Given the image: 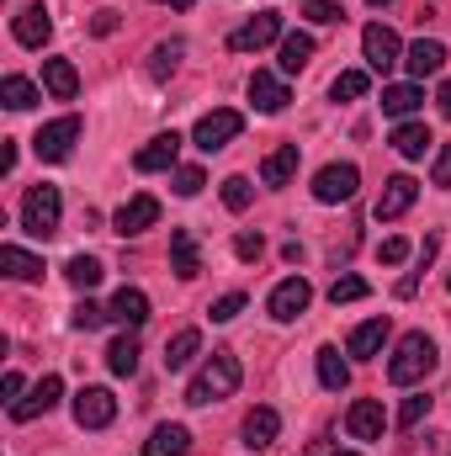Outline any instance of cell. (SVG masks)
I'll return each mask as SVG.
<instances>
[{"label": "cell", "instance_id": "1", "mask_svg": "<svg viewBox=\"0 0 451 456\" xmlns=\"http://www.w3.org/2000/svg\"><path fill=\"white\" fill-rule=\"evenodd\" d=\"M239 377H244V371H239V355H234V350H213V355H208V366L192 377V387H186V403H192V409H208V403H218V398H228V393L239 387Z\"/></svg>", "mask_w": 451, "mask_h": 456}, {"label": "cell", "instance_id": "2", "mask_svg": "<svg viewBox=\"0 0 451 456\" xmlns=\"http://www.w3.org/2000/svg\"><path fill=\"white\" fill-rule=\"evenodd\" d=\"M430 371H436V340L430 335H404L398 350H393V361H388V382L393 387H414Z\"/></svg>", "mask_w": 451, "mask_h": 456}, {"label": "cell", "instance_id": "3", "mask_svg": "<svg viewBox=\"0 0 451 456\" xmlns=\"http://www.w3.org/2000/svg\"><path fill=\"white\" fill-rule=\"evenodd\" d=\"M59 218H64L59 186H32L27 202H21V228H27L32 239H53V233H59Z\"/></svg>", "mask_w": 451, "mask_h": 456}, {"label": "cell", "instance_id": "4", "mask_svg": "<svg viewBox=\"0 0 451 456\" xmlns=\"http://www.w3.org/2000/svg\"><path fill=\"white\" fill-rule=\"evenodd\" d=\"M276 37H282V11H255L244 27L228 32V48H234V53H260V48L276 43Z\"/></svg>", "mask_w": 451, "mask_h": 456}, {"label": "cell", "instance_id": "5", "mask_svg": "<svg viewBox=\"0 0 451 456\" xmlns=\"http://www.w3.org/2000/svg\"><path fill=\"white\" fill-rule=\"evenodd\" d=\"M75 138H80V117L43 122V127H37V138H32V154H37V159H48V165H59V159H70Z\"/></svg>", "mask_w": 451, "mask_h": 456}, {"label": "cell", "instance_id": "6", "mask_svg": "<svg viewBox=\"0 0 451 456\" xmlns=\"http://www.w3.org/2000/svg\"><path fill=\"white\" fill-rule=\"evenodd\" d=\"M239 127H244V117L228 112V107H218V112H208L197 127H192V143H197L202 154H218V149H228V143L239 138Z\"/></svg>", "mask_w": 451, "mask_h": 456}, {"label": "cell", "instance_id": "7", "mask_svg": "<svg viewBox=\"0 0 451 456\" xmlns=\"http://www.w3.org/2000/svg\"><path fill=\"white\" fill-rule=\"evenodd\" d=\"M117 419V398L107 387H80L75 393V425L80 430H107Z\"/></svg>", "mask_w": 451, "mask_h": 456}, {"label": "cell", "instance_id": "8", "mask_svg": "<svg viewBox=\"0 0 451 456\" xmlns=\"http://www.w3.org/2000/svg\"><path fill=\"white\" fill-rule=\"evenodd\" d=\"M361 53H366V64H372L377 75H388V69L398 64V53H404V43H398V32H393V27H382V21H372V27L361 32Z\"/></svg>", "mask_w": 451, "mask_h": 456}, {"label": "cell", "instance_id": "9", "mask_svg": "<svg viewBox=\"0 0 451 456\" xmlns=\"http://www.w3.org/2000/svg\"><path fill=\"white\" fill-rule=\"evenodd\" d=\"M356 186H361V170H356V165H324V170L314 175V197H319L324 208L350 202V197H356Z\"/></svg>", "mask_w": 451, "mask_h": 456}, {"label": "cell", "instance_id": "10", "mask_svg": "<svg viewBox=\"0 0 451 456\" xmlns=\"http://www.w3.org/2000/svg\"><path fill=\"white\" fill-rule=\"evenodd\" d=\"M414 197H420V181H414V175H393V181L382 186L372 218H377V224H393V218H404V213L414 208Z\"/></svg>", "mask_w": 451, "mask_h": 456}, {"label": "cell", "instance_id": "11", "mask_svg": "<svg viewBox=\"0 0 451 456\" xmlns=\"http://www.w3.org/2000/svg\"><path fill=\"white\" fill-rule=\"evenodd\" d=\"M59 398H64V377H53V371H48L27 398H16V403H11V419H16V425H27V419H37V414L59 409Z\"/></svg>", "mask_w": 451, "mask_h": 456}, {"label": "cell", "instance_id": "12", "mask_svg": "<svg viewBox=\"0 0 451 456\" xmlns=\"http://www.w3.org/2000/svg\"><path fill=\"white\" fill-rule=\"evenodd\" d=\"M160 224V197H133V202H122L112 213V228L122 233V239H133V233H144V228H154Z\"/></svg>", "mask_w": 451, "mask_h": 456}, {"label": "cell", "instance_id": "13", "mask_svg": "<svg viewBox=\"0 0 451 456\" xmlns=\"http://www.w3.org/2000/svg\"><path fill=\"white\" fill-rule=\"evenodd\" d=\"M176 154H181V133L170 127V133H160V138H149L138 154H133V170L138 175H154V170H170L176 165Z\"/></svg>", "mask_w": 451, "mask_h": 456}, {"label": "cell", "instance_id": "14", "mask_svg": "<svg viewBox=\"0 0 451 456\" xmlns=\"http://www.w3.org/2000/svg\"><path fill=\"white\" fill-rule=\"evenodd\" d=\"M308 303H314V287L303 281V276H287L276 292H271V319H282V324H292L298 314H308Z\"/></svg>", "mask_w": 451, "mask_h": 456}, {"label": "cell", "instance_id": "15", "mask_svg": "<svg viewBox=\"0 0 451 456\" xmlns=\"http://www.w3.org/2000/svg\"><path fill=\"white\" fill-rule=\"evenodd\" d=\"M345 430H350L356 441H382V430H388L382 403H377V398H356V403H350V414H345Z\"/></svg>", "mask_w": 451, "mask_h": 456}, {"label": "cell", "instance_id": "16", "mask_svg": "<svg viewBox=\"0 0 451 456\" xmlns=\"http://www.w3.org/2000/svg\"><path fill=\"white\" fill-rule=\"evenodd\" d=\"M250 102H255V112H271V117H276L287 102H292V96H287V86H282L271 69H255V75H250Z\"/></svg>", "mask_w": 451, "mask_h": 456}, {"label": "cell", "instance_id": "17", "mask_svg": "<svg viewBox=\"0 0 451 456\" xmlns=\"http://www.w3.org/2000/svg\"><path fill=\"white\" fill-rule=\"evenodd\" d=\"M11 32H16V43H21V48H43V43L53 37V21H48V11H43V5H27V11L16 16V27H11Z\"/></svg>", "mask_w": 451, "mask_h": 456}, {"label": "cell", "instance_id": "18", "mask_svg": "<svg viewBox=\"0 0 451 456\" xmlns=\"http://www.w3.org/2000/svg\"><path fill=\"white\" fill-rule=\"evenodd\" d=\"M276 436H282V414H276V409H266V403H260V409H250V419H244V446H250V452H260V446H271Z\"/></svg>", "mask_w": 451, "mask_h": 456}, {"label": "cell", "instance_id": "19", "mask_svg": "<svg viewBox=\"0 0 451 456\" xmlns=\"http://www.w3.org/2000/svg\"><path fill=\"white\" fill-rule=\"evenodd\" d=\"M43 86H48L59 102H75V96H80V75H75L70 59H43Z\"/></svg>", "mask_w": 451, "mask_h": 456}, {"label": "cell", "instance_id": "20", "mask_svg": "<svg viewBox=\"0 0 451 456\" xmlns=\"http://www.w3.org/2000/svg\"><path fill=\"white\" fill-rule=\"evenodd\" d=\"M382 345H388V319H366V324L350 330V345H345V350H350L356 361H372Z\"/></svg>", "mask_w": 451, "mask_h": 456}, {"label": "cell", "instance_id": "21", "mask_svg": "<svg viewBox=\"0 0 451 456\" xmlns=\"http://www.w3.org/2000/svg\"><path fill=\"white\" fill-rule=\"evenodd\" d=\"M292 175H298V143L271 149V154H266V165H260V181H266V186H287Z\"/></svg>", "mask_w": 451, "mask_h": 456}, {"label": "cell", "instance_id": "22", "mask_svg": "<svg viewBox=\"0 0 451 456\" xmlns=\"http://www.w3.org/2000/svg\"><path fill=\"white\" fill-rule=\"evenodd\" d=\"M170 271H176V276H186V281H192V276L202 271V260H197V239H192V228H176V233H170Z\"/></svg>", "mask_w": 451, "mask_h": 456}, {"label": "cell", "instance_id": "23", "mask_svg": "<svg viewBox=\"0 0 451 456\" xmlns=\"http://www.w3.org/2000/svg\"><path fill=\"white\" fill-rule=\"evenodd\" d=\"M0 271H5L11 281H37V276H43V260L27 255L21 244H0Z\"/></svg>", "mask_w": 451, "mask_h": 456}, {"label": "cell", "instance_id": "24", "mask_svg": "<svg viewBox=\"0 0 451 456\" xmlns=\"http://www.w3.org/2000/svg\"><path fill=\"white\" fill-rule=\"evenodd\" d=\"M186 446H192V430L186 425H160L144 441V456H186Z\"/></svg>", "mask_w": 451, "mask_h": 456}, {"label": "cell", "instance_id": "25", "mask_svg": "<svg viewBox=\"0 0 451 456\" xmlns=\"http://www.w3.org/2000/svg\"><path fill=\"white\" fill-rule=\"evenodd\" d=\"M314 48H319V43H314L308 32H287V37H282V59H276V64H282V75H298V69H308Z\"/></svg>", "mask_w": 451, "mask_h": 456}, {"label": "cell", "instance_id": "26", "mask_svg": "<svg viewBox=\"0 0 451 456\" xmlns=\"http://www.w3.org/2000/svg\"><path fill=\"white\" fill-rule=\"evenodd\" d=\"M404 64H409V75H414V80H425V75H436V69L447 64V48H441L436 37H420V43L409 48V59H404Z\"/></svg>", "mask_w": 451, "mask_h": 456}, {"label": "cell", "instance_id": "27", "mask_svg": "<svg viewBox=\"0 0 451 456\" xmlns=\"http://www.w3.org/2000/svg\"><path fill=\"white\" fill-rule=\"evenodd\" d=\"M430 143H436V138H430L425 122H398V127H393V149H398L404 159H425Z\"/></svg>", "mask_w": 451, "mask_h": 456}, {"label": "cell", "instance_id": "28", "mask_svg": "<svg viewBox=\"0 0 451 456\" xmlns=\"http://www.w3.org/2000/svg\"><path fill=\"white\" fill-rule=\"evenodd\" d=\"M112 319L117 324H127V330H138V324L149 319V297H144L138 287H122V292L112 297Z\"/></svg>", "mask_w": 451, "mask_h": 456}, {"label": "cell", "instance_id": "29", "mask_svg": "<svg viewBox=\"0 0 451 456\" xmlns=\"http://www.w3.org/2000/svg\"><path fill=\"white\" fill-rule=\"evenodd\" d=\"M0 102H5L11 112H27V107H37V86L21 80V75H5V80H0Z\"/></svg>", "mask_w": 451, "mask_h": 456}, {"label": "cell", "instance_id": "30", "mask_svg": "<svg viewBox=\"0 0 451 456\" xmlns=\"http://www.w3.org/2000/svg\"><path fill=\"white\" fill-rule=\"evenodd\" d=\"M197 350H202V335H197V330H181L176 340L165 345V366H170V371H181V366H192V361H197Z\"/></svg>", "mask_w": 451, "mask_h": 456}, {"label": "cell", "instance_id": "31", "mask_svg": "<svg viewBox=\"0 0 451 456\" xmlns=\"http://www.w3.org/2000/svg\"><path fill=\"white\" fill-rule=\"evenodd\" d=\"M420 102H425V91H420V86H388V91H382V112H388V117H409Z\"/></svg>", "mask_w": 451, "mask_h": 456}, {"label": "cell", "instance_id": "32", "mask_svg": "<svg viewBox=\"0 0 451 456\" xmlns=\"http://www.w3.org/2000/svg\"><path fill=\"white\" fill-rule=\"evenodd\" d=\"M107 366H112V377H133V371H138V340H133V335L112 340L107 345Z\"/></svg>", "mask_w": 451, "mask_h": 456}, {"label": "cell", "instance_id": "33", "mask_svg": "<svg viewBox=\"0 0 451 456\" xmlns=\"http://www.w3.org/2000/svg\"><path fill=\"white\" fill-rule=\"evenodd\" d=\"M64 276H70V287H80V292H91V287H96V281H102L107 271H102V260H96V255H75V260L64 265Z\"/></svg>", "mask_w": 451, "mask_h": 456}, {"label": "cell", "instance_id": "34", "mask_svg": "<svg viewBox=\"0 0 451 456\" xmlns=\"http://www.w3.org/2000/svg\"><path fill=\"white\" fill-rule=\"evenodd\" d=\"M319 382H324L330 393H340V387L350 382V366L340 361V350H335V345H324V350H319Z\"/></svg>", "mask_w": 451, "mask_h": 456}, {"label": "cell", "instance_id": "35", "mask_svg": "<svg viewBox=\"0 0 451 456\" xmlns=\"http://www.w3.org/2000/svg\"><path fill=\"white\" fill-rule=\"evenodd\" d=\"M366 69H345V75H335V86H330V96L335 102H356V96H366Z\"/></svg>", "mask_w": 451, "mask_h": 456}, {"label": "cell", "instance_id": "36", "mask_svg": "<svg viewBox=\"0 0 451 456\" xmlns=\"http://www.w3.org/2000/svg\"><path fill=\"white\" fill-rule=\"evenodd\" d=\"M250 202H255V186H250L244 175H228V181H224V208H228V213H244Z\"/></svg>", "mask_w": 451, "mask_h": 456}, {"label": "cell", "instance_id": "37", "mask_svg": "<svg viewBox=\"0 0 451 456\" xmlns=\"http://www.w3.org/2000/svg\"><path fill=\"white\" fill-rule=\"evenodd\" d=\"M181 53H186V43H160V48H154V64H149V75H154V80H170Z\"/></svg>", "mask_w": 451, "mask_h": 456}, {"label": "cell", "instance_id": "38", "mask_svg": "<svg viewBox=\"0 0 451 456\" xmlns=\"http://www.w3.org/2000/svg\"><path fill=\"white\" fill-rule=\"evenodd\" d=\"M107 319H112V308H102V303H91V297L70 314V324H75V330H86V335H91V330H102Z\"/></svg>", "mask_w": 451, "mask_h": 456}, {"label": "cell", "instance_id": "39", "mask_svg": "<svg viewBox=\"0 0 451 456\" xmlns=\"http://www.w3.org/2000/svg\"><path fill=\"white\" fill-rule=\"evenodd\" d=\"M366 292H372V287H366V281H361V276H340L335 287H330V303H361V297H366Z\"/></svg>", "mask_w": 451, "mask_h": 456}, {"label": "cell", "instance_id": "40", "mask_svg": "<svg viewBox=\"0 0 451 456\" xmlns=\"http://www.w3.org/2000/svg\"><path fill=\"white\" fill-rule=\"evenodd\" d=\"M425 414H430V398H425V393H414V398H404V409H398V425H404V430H414Z\"/></svg>", "mask_w": 451, "mask_h": 456}, {"label": "cell", "instance_id": "41", "mask_svg": "<svg viewBox=\"0 0 451 456\" xmlns=\"http://www.w3.org/2000/svg\"><path fill=\"white\" fill-rule=\"evenodd\" d=\"M208 314H213V324H228V319H239V314H244V292H228V297H218Z\"/></svg>", "mask_w": 451, "mask_h": 456}, {"label": "cell", "instance_id": "42", "mask_svg": "<svg viewBox=\"0 0 451 456\" xmlns=\"http://www.w3.org/2000/svg\"><path fill=\"white\" fill-rule=\"evenodd\" d=\"M208 186V175L197 170V165H186V170H176V197H197Z\"/></svg>", "mask_w": 451, "mask_h": 456}, {"label": "cell", "instance_id": "43", "mask_svg": "<svg viewBox=\"0 0 451 456\" xmlns=\"http://www.w3.org/2000/svg\"><path fill=\"white\" fill-rule=\"evenodd\" d=\"M303 16L319 21V27H330V21H340V5L335 0H303Z\"/></svg>", "mask_w": 451, "mask_h": 456}, {"label": "cell", "instance_id": "44", "mask_svg": "<svg viewBox=\"0 0 451 456\" xmlns=\"http://www.w3.org/2000/svg\"><path fill=\"white\" fill-rule=\"evenodd\" d=\"M377 260H382V265H404V260H409V239H382V244H377Z\"/></svg>", "mask_w": 451, "mask_h": 456}, {"label": "cell", "instance_id": "45", "mask_svg": "<svg viewBox=\"0 0 451 456\" xmlns=\"http://www.w3.org/2000/svg\"><path fill=\"white\" fill-rule=\"evenodd\" d=\"M234 255H239V260H260V255H266V239H260V233H239V239H234Z\"/></svg>", "mask_w": 451, "mask_h": 456}, {"label": "cell", "instance_id": "46", "mask_svg": "<svg viewBox=\"0 0 451 456\" xmlns=\"http://www.w3.org/2000/svg\"><path fill=\"white\" fill-rule=\"evenodd\" d=\"M430 181H436V186H451V143H441V154H436V170H430Z\"/></svg>", "mask_w": 451, "mask_h": 456}, {"label": "cell", "instance_id": "47", "mask_svg": "<svg viewBox=\"0 0 451 456\" xmlns=\"http://www.w3.org/2000/svg\"><path fill=\"white\" fill-rule=\"evenodd\" d=\"M91 32H96V37H112L117 32V11H96V16H91Z\"/></svg>", "mask_w": 451, "mask_h": 456}, {"label": "cell", "instance_id": "48", "mask_svg": "<svg viewBox=\"0 0 451 456\" xmlns=\"http://www.w3.org/2000/svg\"><path fill=\"white\" fill-rule=\"evenodd\" d=\"M0 393L16 403V393H21V371H5V382H0Z\"/></svg>", "mask_w": 451, "mask_h": 456}, {"label": "cell", "instance_id": "49", "mask_svg": "<svg viewBox=\"0 0 451 456\" xmlns=\"http://www.w3.org/2000/svg\"><path fill=\"white\" fill-rule=\"evenodd\" d=\"M436 107H441V117H451V80L436 91Z\"/></svg>", "mask_w": 451, "mask_h": 456}, {"label": "cell", "instance_id": "50", "mask_svg": "<svg viewBox=\"0 0 451 456\" xmlns=\"http://www.w3.org/2000/svg\"><path fill=\"white\" fill-rule=\"evenodd\" d=\"M160 5H176V11H192L197 0H160Z\"/></svg>", "mask_w": 451, "mask_h": 456}, {"label": "cell", "instance_id": "51", "mask_svg": "<svg viewBox=\"0 0 451 456\" xmlns=\"http://www.w3.org/2000/svg\"><path fill=\"white\" fill-rule=\"evenodd\" d=\"M372 5H393V0H372Z\"/></svg>", "mask_w": 451, "mask_h": 456}, {"label": "cell", "instance_id": "52", "mask_svg": "<svg viewBox=\"0 0 451 456\" xmlns=\"http://www.w3.org/2000/svg\"><path fill=\"white\" fill-rule=\"evenodd\" d=\"M335 456H356V452H335Z\"/></svg>", "mask_w": 451, "mask_h": 456}, {"label": "cell", "instance_id": "53", "mask_svg": "<svg viewBox=\"0 0 451 456\" xmlns=\"http://www.w3.org/2000/svg\"><path fill=\"white\" fill-rule=\"evenodd\" d=\"M447 287H451V276H447Z\"/></svg>", "mask_w": 451, "mask_h": 456}]
</instances>
